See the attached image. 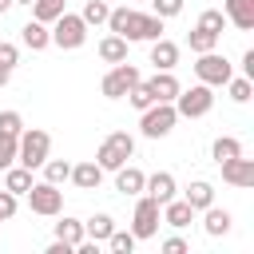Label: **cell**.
Returning a JSON list of instances; mask_svg holds the SVG:
<instances>
[{"instance_id":"cell-7","label":"cell","mask_w":254,"mask_h":254,"mask_svg":"<svg viewBox=\"0 0 254 254\" xmlns=\"http://www.w3.org/2000/svg\"><path fill=\"white\" fill-rule=\"evenodd\" d=\"M28 206H32V214L52 218V214L64 210V190H60L56 183H32V187H28Z\"/></svg>"},{"instance_id":"cell-40","label":"cell","mask_w":254,"mask_h":254,"mask_svg":"<svg viewBox=\"0 0 254 254\" xmlns=\"http://www.w3.org/2000/svg\"><path fill=\"white\" fill-rule=\"evenodd\" d=\"M163 254H187V242L183 238H167L163 242Z\"/></svg>"},{"instance_id":"cell-29","label":"cell","mask_w":254,"mask_h":254,"mask_svg":"<svg viewBox=\"0 0 254 254\" xmlns=\"http://www.w3.org/2000/svg\"><path fill=\"white\" fill-rule=\"evenodd\" d=\"M67 175H71V163L67 159H44V183H67Z\"/></svg>"},{"instance_id":"cell-21","label":"cell","mask_w":254,"mask_h":254,"mask_svg":"<svg viewBox=\"0 0 254 254\" xmlns=\"http://www.w3.org/2000/svg\"><path fill=\"white\" fill-rule=\"evenodd\" d=\"M202 230L210 234V238H222L226 230H230V210H222V206H206V218H202Z\"/></svg>"},{"instance_id":"cell-6","label":"cell","mask_w":254,"mask_h":254,"mask_svg":"<svg viewBox=\"0 0 254 254\" xmlns=\"http://www.w3.org/2000/svg\"><path fill=\"white\" fill-rule=\"evenodd\" d=\"M214 107V91L206 87V83H194L190 91H179L175 95V111L183 115V119H198V115H206Z\"/></svg>"},{"instance_id":"cell-34","label":"cell","mask_w":254,"mask_h":254,"mask_svg":"<svg viewBox=\"0 0 254 254\" xmlns=\"http://www.w3.org/2000/svg\"><path fill=\"white\" fill-rule=\"evenodd\" d=\"M198 28H206V32H214V36H222V28H226V16H222L218 8H206V12L198 16Z\"/></svg>"},{"instance_id":"cell-20","label":"cell","mask_w":254,"mask_h":254,"mask_svg":"<svg viewBox=\"0 0 254 254\" xmlns=\"http://www.w3.org/2000/svg\"><path fill=\"white\" fill-rule=\"evenodd\" d=\"M99 60H103V64H123V60H127V40L115 36V32L103 36V40H99Z\"/></svg>"},{"instance_id":"cell-27","label":"cell","mask_w":254,"mask_h":254,"mask_svg":"<svg viewBox=\"0 0 254 254\" xmlns=\"http://www.w3.org/2000/svg\"><path fill=\"white\" fill-rule=\"evenodd\" d=\"M210 155H214V163L238 159V155H242V143H238L234 135H218V139H214V147H210Z\"/></svg>"},{"instance_id":"cell-19","label":"cell","mask_w":254,"mask_h":254,"mask_svg":"<svg viewBox=\"0 0 254 254\" xmlns=\"http://www.w3.org/2000/svg\"><path fill=\"white\" fill-rule=\"evenodd\" d=\"M147 83H151V91H155V99H159V103H175V95L183 91V87H179V79H175L171 71H155V79H147Z\"/></svg>"},{"instance_id":"cell-4","label":"cell","mask_w":254,"mask_h":254,"mask_svg":"<svg viewBox=\"0 0 254 254\" xmlns=\"http://www.w3.org/2000/svg\"><path fill=\"white\" fill-rule=\"evenodd\" d=\"M194 75H198V83H206V87H222V83L234 75V67H230V60L218 56V52H198Z\"/></svg>"},{"instance_id":"cell-26","label":"cell","mask_w":254,"mask_h":254,"mask_svg":"<svg viewBox=\"0 0 254 254\" xmlns=\"http://www.w3.org/2000/svg\"><path fill=\"white\" fill-rule=\"evenodd\" d=\"M60 12H67V0H32V20L52 24Z\"/></svg>"},{"instance_id":"cell-18","label":"cell","mask_w":254,"mask_h":254,"mask_svg":"<svg viewBox=\"0 0 254 254\" xmlns=\"http://www.w3.org/2000/svg\"><path fill=\"white\" fill-rule=\"evenodd\" d=\"M20 40H24L32 52H44V48L52 44V32H48V24H40V20H28V24L20 28Z\"/></svg>"},{"instance_id":"cell-3","label":"cell","mask_w":254,"mask_h":254,"mask_svg":"<svg viewBox=\"0 0 254 254\" xmlns=\"http://www.w3.org/2000/svg\"><path fill=\"white\" fill-rule=\"evenodd\" d=\"M52 24H56V28H52V44H56V48H64V52L83 48V40H87V24H83V16L60 12Z\"/></svg>"},{"instance_id":"cell-43","label":"cell","mask_w":254,"mask_h":254,"mask_svg":"<svg viewBox=\"0 0 254 254\" xmlns=\"http://www.w3.org/2000/svg\"><path fill=\"white\" fill-rule=\"evenodd\" d=\"M8 8H12V0H0V12H8Z\"/></svg>"},{"instance_id":"cell-11","label":"cell","mask_w":254,"mask_h":254,"mask_svg":"<svg viewBox=\"0 0 254 254\" xmlns=\"http://www.w3.org/2000/svg\"><path fill=\"white\" fill-rule=\"evenodd\" d=\"M218 167H222V183H230V187H254V159L238 155V159H226Z\"/></svg>"},{"instance_id":"cell-38","label":"cell","mask_w":254,"mask_h":254,"mask_svg":"<svg viewBox=\"0 0 254 254\" xmlns=\"http://www.w3.org/2000/svg\"><path fill=\"white\" fill-rule=\"evenodd\" d=\"M16 64H20V48L0 40V67H16Z\"/></svg>"},{"instance_id":"cell-14","label":"cell","mask_w":254,"mask_h":254,"mask_svg":"<svg viewBox=\"0 0 254 254\" xmlns=\"http://www.w3.org/2000/svg\"><path fill=\"white\" fill-rule=\"evenodd\" d=\"M151 64L159 67V71H171L175 64H179V44H171V40H151Z\"/></svg>"},{"instance_id":"cell-30","label":"cell","mask_w":254,"mask_h":254,"mask_svg":"<svg viewBox=\"0 0 254 254\" xmlns=\"http://www.w3.org/2000/svg\"><path fill=\"white\" fill-rule=\"evenodd\" d=\"M127 99H131V107H139V111H147L151 103H159V99H155V91H151V83H143V79L127 91Z\"/></svg>"},{"instance_id":"cell-17","label":"cell","mask_w":254,"mask_h":254,"mask_svg":"<svg viewBox=\"0 0 254 254\" xmlns=\"http://www.w3.org/2000/svg\"><path fill=\"white\" fill-rule=\"evenodd\" d=\"M226 24L250 32L254 28V0H226Z\"/></svg>"},{"instance_id":"cell-1","label":"cell","mask_w":254,"mask_h":254,"mask_svg":"<svg viewBox=\"0 0 254 254\" xmlns=\"http://www.w3.org/2000/svg\"><path fill=\"white\" fill-rule=\"evenodd\" d=\"M48 151H52V135H48V131H40V127L20 131V143H16V159H20V167H28V171L44 167Z\"/></svg>"},{"instance_id":"cell-31","label":"cell","mask_w":254,"mask_h":254,"mask_svg":"<svg viewBox=\"0 0 254 254\" xmlns=\"http://www.w3.org/2000/svg\"><path fill=\"white\" fill-rule=\"evenodd\" d=\"M135 242H139V238H135L131 230H111V234H107V246H111L115 254H131Z\"/></svg>"},{"instance_id":"cell-10","label":"cell","mask_w":254,"mask_h":254,"mask_svg":"<svg viewBox=\"0 0 254 254\" xmlns=\"http://www.w3.org/2000/svg\"><path fill=\"white\" fill-rule=\"evenodd\" d=\"M163 36V16H143V12H131V20H127V28H123V40L127 44H135V40H159Z\"/></svg>"},{"instance_id":"cell-35","label":"cell","mask_w":254,"mask_h":254,"mask_svg":"<svg viewBox=\"0 0 254 254\" xmlns=\"http://www.w3.org/2000/svg\"><path fill=\"white\" fill-rule=\"evenodd\" d=\"M226 87H230V99H234V103H246V99H250V91H254V83H250L246 75H238V79L230 75V79H226Z\"/></svg>"},{"instance_id":"cell-36","label":"cell","mask_w":254,"mask_h":254,"mask_svg":"<svg viewBox=\"0 0 254 254\" xmlns=\"http://www.w3.org/2000/svg\"><path fill=\"white\" fill-rule=\"evenodd\" d=\"M0 131H8V135H20V131H24V119H20V111H0Z\"/></svg>"},{"instance_id":"cell-32","label":"cell","mask_w":254,"mask_h":254,"mask_svg":"<svg viewBox=\"0 0 254 254\" xmlns=\"http://www.w3.org/2000/svg\"><path fill=\"white\" fill-rule=\"evenodd\" d=\"M16 143H20V135L0 131V171H8V167L16 163Z\"/></svg>"},{"instance_id":"cell-42","label":"cell","mask_w":254,"mask_h":254,"mask_svg":"<svg viewBox=\"0 0 254 254\" xmlns=\"http://www.w3.org/2000/svg\"><path fill=\"white\" fill-rule=\"evenodd\" d=\"M8 79H12V67H0V87H4Z\"/></svg>"},{"instance_id":"cell-44","label":"cell","mask_w":254,"mask_h":254,"mask_svg":"<svg viewBox=\"0 0 254 254\" xmlns=\"http://www.w3.org/2000/svg\"><path fill=\"white\" fill-rule=\"evenodd\" d=\"M12 4H32V0H12Z\"/></svg>"},{"instance_id":"cell-13","label":"cell","mask_w":254,"mask_h":254,"mask_svg":"<svg viewBox=\"0 0 254 254\" xmlns=\"http://www.w3.org/2000/svg\"><path fill=\"white\" fill-rule=\"evenodd\" d=\"M143 190L163 206V202H171V198H175V175H171V171H155V175L143 183Z\"/></svg>"},{"instance_id":"cell-8","label":"cell","mask_w":254,"mask_h":254,"mask_svg":"<svg viewBox=\"0 0 254 254\" xmlns=\"http://www.w3.org/2000/svg\"><path fill=\"white\" fill-rule=\"evenodd\" d=\"M135 83H139V67L123 60V64H115V67H111V71L103 75V83H99V91H103L107 99H123V95H127V91H131Z\"/></svg>"},{"instance_id":"cell-37","label":"cell","mask_w":254,"mask_h":254,"mask_svg":"<svg viewBox=\"0 0 254 254\" xmlns=\"http://www.w3.org/2000/svg\"><path fill=\"white\" fill-rule=\"evenodd\" d=\"M151 8H155V16L171 20V16H179V12H183V0H151Z\"/></svg>"},{"instance_id":"cell-45","label":"cell","mask_w":254,"mask_h":254,"mask_svg":"<svg viewBox=\"0 0 254 254\" xmlns=\"http://www.w3.org/2000/svg\"><path fill=\"white\" fill-rule=\"evenodd\" d=\"M0 222H4V218H0Z\"/></svg>"},{"instance_id":"cell-25","label":"cell","mask_w":254,"mask_h":254,"mask_svg":"<svg viewBox=\"0 0 254 254\" xmlns=\"http://www.w3.org/2000/svg\"><path fill=\"white\" fill-rule=\"evenodd\" d=\"M56 238L75 250V246L83 242V222H79V218H60V222H56Z\"/></svg>"},{"instance_id":"cell-24","label":"cell","mask_w":254,"mask_h":254,"mask_svg":"<svg viewBox=\"0 0 254 254\" xmlns=\"http://www.w3.org/2000/svg\"><path fill=\"white\" fill-rule=\"evenodd\" d=\"M111 230H115V218L111 214H95V218L83 222V238H91V242H107Z\"/></svg>"},{"instance_id":"cell-5","label":"cell","mask_w":254,"mask_h":254,"mask_svg":"<svg viewBox=\"0 0 254 254\" xmlns=\"http://www.w3.org/2000/svg\"><path fill=\"white\" fill-rule=\"evenodd\" d=\"M175 123H179L175 103H151V107L143 111V119H139V131H143L147 139H163V135H171Z\"/></svg>"},{"instance_id":"cell-9","label":"cell","mask_w":254,"mask_h":254,"mask_svg":"<svg viewBox=\"0 0 254 254\" xmlns=\"http://www.w3.org/2000/svg\"><path fill=\"white\" fill-rule=\"evenodd\" d=\"M131 234H135V238H155V234H159V202H155L151 194H143V198L135 202Z\"/></svg>"},{"instance_id":"cell-12","label":"cell","mask_w":254,"mask_h":254,"mask_svg":"<svg viewBox=\"0 0 254 254\" xmlns=\"http://www.w3.org/2000/svg\"><path fill=\"white\" fill-rule=\"evenodd\" d=\"M159 218H163L167 226L183 230V226H190V222H194V206H190L187 198H171V202H163V206H159Z\"/></svg>"},{"instance_id":"cell-16","label":"cell","mask_w":254,"mask_h":254,"mask_svg":"<svg viewBox=\"0 0 254 254\" xmlns=\"http://www.w3.org/2000/svg\"><path fill=\"white\" fill-rule=\"evenodd\" d=\"M143 183H147V175H143L139 167H127V163H123V167L115 171V190H119V194H143Z\"/></svg>"},{"instance_id":"cell-15","label":"cell","mask_w":254,"mask_h":254,"mask_svg":"<svg viewBox=\"0 0 254 254\" xmlns=\"http://www.w3.org/2000/svg\"><path fill=\"white\" fill-rule=\"evenodd\" d=\"M79 190H95L99 183H103V167L91 159V163H79V167H71V175H67Z\"/></svg>"},{"instance_id":"cell-41","label":"cell","mask_w":254,"mask_h":254,"mask_svg":"<svg viewBox=\"0 0 254 254\" xmlns=\"http://www.w3.org/2000/svg\"><path fill=\"white\" fill-rule=\"evenodd\" d=\"M242 75L254 79V48H246V56H242Z\"/></svg>"},{"instance_id":"cell-22","label":"cell","mask_w":254,"mask_h":254,"mask_svg":"<svg viewBox=\"0 0 254 254\" xmlns=\"http://www.w3.org/2000/svg\"><path fill=\"white\" fill-rule=\"evenodd\" d=\"M28 187H32V171L28 167H8L4 171V190H12L20 198V194H28Z\"/></svg>"},{"instance_id":"cell-2","label":"cell","mask_w":254,"mask_h":254,"mask_svg":"<svg viewBox=\"0 0 254 254\" xmlns=\"http://www.w3.org/2000/svg\"><path fill=\"white\" fill-rule=\"evenodd\" d=\"M131 155H135V139H131L127 131H115V135H107V139L99 143L95 163H99L103 171H119V167H123Z\"/></svg>"},{"instance_id":"cell-33","label":"cell","mask_w":254,"mask_h":254,"mask_svg":"<svg viewBox=\"0 0 254 254\" xmlns=\"http://www.w3.org/2000/svg\"><path fill=\"white\" fill-rule=\"evenodd\" d=\"M107 12H111V8H107L103 0H87L79 16H83V24H107Z\"/></svg>"},{"instance_id":"cell-39","label":"cell","mask_w":254,"mask_h":254,"mask_svg":"<svg viewBox=\"0 0 254 254\" xmlns=\"http://www.w3.org/2000/svg\"><path fill=\"white\" fill-rule=\"evenodd\" d=\"M12 214H16V194H12V190H0V218L8 222Z\"/></svg>"},{"instance_id":"cell-23","label":"cell","mask_w":254,"mask_h":254,"mask_svg":"<svg viewBox=\"0 0 254 254\" xmlns=\"http://www.w3.org/2000/svg\"><path fill=\"white\" fill-rule=\"evenodd\" d=\"M187 202L194 206V214H198V210H206V206L214 202V187H210L206 179H198V183H190V187H187Z\"/></svg>"},{"instance_id":"cell-28","label":"cell","mask_w":254,"mask_h":254,"mask_svg":"<svg viewBox=\"0 0 254 254\" xmlns=\"http://www.w3.org/2000/svg\"><path fill=\"white\" fill-rule=\"evenodd\" d=\"M187 44H190V52L198 56V52H214V48H218V36H214V32H206V28H190Z\"/></svg>"}]
</instances>
